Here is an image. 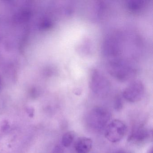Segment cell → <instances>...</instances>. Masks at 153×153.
Listing matches in <instances>:
<instances>
[{"label":"cell","instance_id":"6da1fadb","mask_svg":"<svg viewBox=\"0 0 153 153\" xmlns=\"http://www.w3.org/2000/svg\"><path fill=\"white\" fill-rule=\"evenodd\" d=\"M111 118V113L108 110L103 107H95L88 113L87 122L90 128L96 131H100L105 128Z\"/></svg>","mask_w":153,"mask_h":153},{"label":"cell","instance_id":"7a4b0ae2","mask_svg":"<svg viewBox=\"0 0 153 153\" xmlns=\"http://www.w3.org/2000/svg\"><path fill=\"white\" fill-rule=\"evenodd\" d=\"M127 131V126L123 122L114 120L109 123L105 128V136L110 142L116 143L120 141Z\"/></svg>","mask_w":153,"mask_h":153},{"label":"cell","instance_id":"3957f363","mask_svg":"<svg viewBox=\"0 0 153 153\" xmlns=\"http://www.w3.org/2000/svg\"><path fill=\"white\" fill-rule=\"evenodd\" d=\"M144 94V87L140 81L132 82L123 91V96L128 102H135L142 99Z\"/></svg>","mask_w":153,"mask_h":153},{"label":"cell","instance_id":"277c9868","mask_svg":"<svg viewBox=\"0 0 153 153\" xmlns=\"http://www.w3.org/2000/svg\"><path fill=\"white\" fill-rule=\"evenodd\" d=\"M91 87L95 94L98 95H104L107 93L109 85L105 79L98 72L95 71L92 75Z\"/></svg>","mask_w":153,"mask_h":153},{"label":"cell","instance_id":"5b68a950","mask_svg":"<svg viewBox=\"0 0 153 153\" xmlns=\"http://www.w3.org/2000/svg\"><path fill=\"white\" fill-rule=\"evenodd\" d=\"M150 136V131L148 129L144 126H139L132 131L128 141L134 144H141L147 140Z\"/></svg>","mask_w":153,"mask_h":153},{"label":"cell","instance_id":"8992f818","mask_svg":"<svg viewBox=\"0 0 153 153\" xmlns=\"http://www.w3.org/2000/svg\"><path fill=\"white\" fill-rule=\"evenodd\" d=\"M93 147V140L87 137H79L75 143V150L77 153H88Z\"/></svg>","mask_w":153,"mask_h":153},{"label":"cell","instance_id":"52a82bcc","mask_svg":"<svg viewBox=\"0 0 153 153\" xmlns=\"http://www.w3.org/2000/svg\"><path fill=\"white\" fill-rule=\"evenodd\" d=\"M75 137V133L73 131H68L63 134L62 138V144L65 147L71 146Z\"/></svg>","mask_w":153,"mask_h":153},{"label":"cell","instance_id":"ba28073f","mask_svg":"<svg viewBox=\"0 0 153 153\" xmlns=\"http://www.w3.org/2000/svg\"><path fill=\"white\" fill-rule=\"evenodd\" d=\"M145 6V1H128L127 7L132 11L140 10Z\"/></svg>","mask_w":153,"mask_h":153},{"label":"cell","instance_id":"9c48e42d","mask_svg":"<svg viewBox=\"0 0 153 153\" xmlns=\"http://www.w3.org/2000/svg\"><path fill=\"white\" fill-rule=\"evenodd\" d=\"M123 107L122 102L120 98H117L115 102V108L117 111H119Z\"/></svg>","mask_w":153,"mask_h":153},{"label":"cell","instance_id":"30bf717a","mask_svg":"<svg viewBox=\"0 0 153 153\" xmlns=\"http://www.w3.org/2000/svg\"><path fill=\"white\" fill-rule=\"evenodd\" d=\"M53 153H64V150L61 146H57L53 149Z\"/></svg>","mask_w":153,"mask_h":153},{"label":"cell","instance_id":"8fae6325","mask_svg":"<svg viewBox=\"0 0 153 153\" xmlns=\"http://www.w3.org/2000/svg\"><path fill=\"white\" fill-rule=\"evenodd\" d=\"M114 153H126V152H125V151H123V150H118V151H116V152H114Z\"/></svg>","mask_w":153,"mask_h":153},{"label":"cell","instance_id":"7c38bea8","mask_svg":"<svg viewBox=\"0 0 153 153\" xmlns=\"http://www.w3.org/2000/svg\"><path fill=\"white\" fill-rule=\"evenodd\" d=\"M147 153H153V148H151V149H150L148 151Z\"/></svg>","mask_w":153,"mask_h":153}]
</instances>
